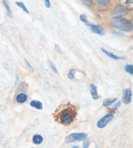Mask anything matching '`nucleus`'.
<instances>
[{"mask_svg":"<svg viewBox=\"0 0 133 148\" xmlns=\"http://www.w3.org/2000/svg\"><path fill=\"white\" fill-rule=\"evenodd\" d=\"M78 108L70 103L58 106L53 113L55 121L64 126H69L76 120Z\"/></svg>","mask_w":133,"mask_h":148,"instance_id":"1","label":"nucleus"},{"mask_svg":"<svg viewBox=\"0 0 133 148\" xmlns=\"http://www.w3.org/2000/svg\"><path fill=\"white\" fill-rule=\"evenodd\" d=\"M110 24L115 29L119 31L130 32L132 29V24L129 20L121 16H114L110 20Z\"/></svg>","mask_w":133,"mask_h":148,"instance_id":"2","label":"nucleus"},{"mask_svg":"<svg viewBox=\"0 0 133 148\" xmlns=\"http://www.w3.org/2000/svg\"><path fill=\"white\" fill-rule=\"evenodd\" d=\"M87 135L86 133H83V132H77V133H72L66 138H65V142L66 144H69V143L77 142V141H81V140L86 139Z\"/></svg>","mask_w":133,"mask_h":148,"instance_id":"3","label":"nucleus"},{"mask_svg":"<svg viewBox=\"0 0 133 148\" xmlns=\"http://www.w3.org/2000/svg\"><path fill=\"white\" fill-rule=\"evenodd\" d=\"M114 118V114H108L102 117L101 119H99L97 123V127L99 129H103L105 128L107 125H108L110 122H111Z\"/></svg>","mask_w":133,"mask_h":148,"instance_id":"4","label":"nucleus"},{"mask_svg":"<svg viewBox=\"0 0 133 148\" xmlns=\"http://www.w3.org/2000/svg\"><path fill=\"white\" fill-rule=\"evenodd\" d=\"M128 12V8L123 5H118L114 7L112 10V14H117V15H125Z\"/></svg>","mask_w":133,"mask_h":148,"instance_id":"5","label":"nucleus"},{"mask_svg":"<svg viewBox=\"0 0 133 148\" xmlns=\"http://www.w3.org/2000/svg\"><path fill=\"white\" fill-rule=\"evenodd\" d=\"M87 26L90 27L91 31L94 33V34H98L99 35H101V36H103V35H105V31L104 28L101 26V25H95L89 23V24L87 25Z\"/></svg>","mask_w":133,"mask_h":148,"instance_id":"6","label":"nucleus"},{"mask_svg":"<svg viewBox=\"0 0 133 148\" xmlns=\"http://www.w3.org/2000/svg\"><path fill=\"white\" fill-rule=\"evenodd\" d=\"M132 91L130 89L127 88L123 91V101L125 104H129L131 102Z\"/></svg>","mask_w":133,"mask_h":148,"instance_id":"7","label":"nucleus"},{"mask_svg":"<svg viewBox=\"0 0 133 148\" xmlns=\"http://www.w3.org/2000/svg\"><path fill=\"white\" fill-rule=\"evenodd\" d=\"M101 50L103 51L104 53H105V54L109 56V57L111 58L112 59H114V60H125V57H122V56H116L114 54V53H112L111 52H109L108 50H107L103 48H101Z\"/></svg>","mask_w":133,"mask_h":148,"instance_id":"8","label":"nucleus"},{"mask_svg":"<svg viewBox=\"0 0 133 148\" xmlns=\"http://www.w3.org/2000/svg\"><path fill=\"white\" fill-rule=\"evenodd\" d=\"M90 93L92 95V98L94 100H96L99 98V95L98 93V88L97 86L94 84H91L90 85Z\"/></svg>","mask_w":133,"mask_h":148,"instance_id":"9","label":"nucleus"},{"mask_svg":"<svg viewBox=\"0 0 133 148\" xmlns=\"http://www.w3.org/2000/svg\"><path fill=\"white\" fill-rule=\"evenodd\" d=\"M27 100V96L25 93H22L18 94L16 97V101L18 103L23 104L25 103Z\"/></svg>","mask_w":133,"mask_h":148,"instance_id":"10","label":"nucleus"},{"mask_svg":"<svg viewBox=\"0 0 133 148\" xmlns=\"http://www.w3.org/2000/svg\"><path fill=\"white\" fill-rule=\"evenodd\" d=\"M30 106L37 110H42L43 104L40 101L37 100H33L30 102Z\"/></svg>","mask_w":133,"mask_h":148,"instance_id":"11","label":"nucleus"},{"mask_svg":"<svg viewBox=\"0 0 133 148\" xmlns=\"http://www.w3.org/2000/svg\"><path fill=\"white\" fill-rule=\"evenodd\" d=\"M43 140V138L42 135L35 134L33 137V142L35 145H40L42 143Z\"/></svg>","mask_w":133,"mask_h":148,"instance_id":"12","label":"nucleus"},{"mask_svg":"<svg viewBox=\"0 0 133 148\" xmlns=\"http://www.w3.org/2000/svg\"><path fill=\"white\" fill-rule=\"evenodd\" d=\"M117 100H118V99L117 98H114L113 99H105V100L103 101V106L104 107H108L110 105H111V104L114 103L115 102H116Z\"/></svg>","mask_w":133,"mask_h":148,"instance_id":"13","label":"nucleus"},{"mask_svg":"<svg viewBox=\"0 0 133 148\" xmlns=\"http://www.w3.org/2000/svg\"><path fill=\"white\" fill-rule=\"evenodd\" d=\"M16 4L18 6L20 7V8H22L23 11H25V12H27V13H28V14L29 13V11H28V9H27V7H25V5H24V3H23L22 2H20V1H16Z\"/></svg>","mask_w":133,"mask_h":148,"instance_id":"14","label":"nucleus"},{"mask_svg":"<svg viewBox=\"0 0 133 148\" xmlns=\"http://www.w3.org/2000/svg\"><path fill=\"white\" fill-rule=\"evenodd\" d=\"M96 2L100 5L107 6L109 4L110 1L109 0H97V1H96Z\"/></svg>","mask_w":133,"mask_h":148,"instance_id":"15","label":"nucleus"},{"mask_svg":"<svg viewBox=\"0 0 133 148\" xmlns=\"http://www.w3.org/2000/svg\"><path fill=\"white\" fill-rule=\"evenodd\" d=\"M125 70L127 73H129L130 75H133L132 73V65H127L125 67Z\"/></svg>","mask_w":133,"mask_h":148,"instance_id":"16","label":"nucleus"},{"mask_svg":"<svg viewBox=\"0 0 133 148\" xmlns=\"http://www.w3.org/2000/svg\"><path fill=\"white\" fill-rule=\"evenodd\" d=\"M75 73H76L75 69H71L70 71V72H69L68 75V78L70 79H73L74 78H75Z\"/></svg>","mask_w":133,"mask_h":148,"instance_id":"17","label":"nucleus"},{"mask_svg":"<svg viewBox=\"0 0 133 148\" xmlns=\"http://www.w3.org/2000/svg\"><path fill=\"white\" fill-rule=\"evenodd\" d=\"M79 18H80V20H81L82 22H84V24H85L86 25H88L89 24V22H88V20H86V16H85L84 14H81L80 15V16H79Z\"/></svg>","mask_w":133,"mask_h":148,"instance_id":"18","label":"nucleus"},{"mask_svg":"<svg viewBox=\"0 0 133 148\" xmlns=\"http://www.w3.org/2000/svg\"><path fill=\"white\" fill-rule=\"evenodd\" d=\"M3 3L4 5L5 6L6 9H7V11H8V12L9 13V14L11 15V14H12V12H11V9H10V7H9V5L8 1H3Z\"/></svg>","mask_w":133,"mask_h":148,"instance_id":"19","label":"nucleus"},{"mask_svg":"<svg viewBox=\"0 0 133 148\" xmlns=\"http://www.w3.org/2000/svg\"><path fill=\"white\" fill-rule=\"evenodd\" d=\"M49 64H50V67H51V68L52 69H53V71H54L55 73H58V71H57V69L56 68V67H55V65H54V63H53L52 61H49Z\"/></svg>","mask_w":133,"mask_h":148,"instance_id":"20","label":"nucleus"},{"mask_svg":"<svg viewBox=\"0 0 133 148\" xmlns=\"http://www.w3.org/2000/svg\"><path fill=\"white\" fill-rule=\"evenodd\" d=\"M120 105H121V102L120 101H118L117 102V103H116V104H114V105L113 106V107H112V110H114V111H116V110L119 108V107L120 106Z\"/></svg>","mask_w":133,"mask_h":148,"instance_id":"21","label":"nucleus"},{"mask_svg":"<svg viewBox=\"0 0 133 148\" xmlns=\"http://www.w3.org/2000/svg\"><path fill=\"white\" fill-rule=\"evenodd\" d=\"M90 145V141L88 139H85L83 142V148H88Z\"/></svg>","mask_w":133,"mask_h":148,"instance_id":"22","label":"nucleus"},{"mask_svg":"<svg viewBox=\"0 0 133 148\" xmlns=\"http://www.w3.org/2000/svg\"><path fill=\"white\" fill-rule=\"evenodd\" d=\"M25 63H26V65H27V67H28V69H29L31 72V73L34 72V69L33 68L31 65L30 64V63H29V62H28L27 60H25Z\"/></svg>","mask_w":133,"mask_h":148,"instance_id":"23","label":"nucleus"},{"mask_svg":"<svg viewBox=\"0 0 133 148\" xmlns=\"http://www.w3.org/2000/svg\"><path fill=\"white\" fill-rule=\"evenodd\" d=\"M45 3V7H47V8H50L51 7V3L50 1H49V0H45V1H44Z\"/></svg>","mask_w":133,"mask_h":148,"instance_id":"24","label":"nucleus"},{"mask_svg":"<svg viewBox=\"0 0 133 148\" xmlns=\"http://www.w3.org/2000/svg\"><path fill=\"white\" fill-rule=\"evenodd\" d=\"M55 49H56V50H57V52H60V53L61 52V50L60 49V48H58V46H57V45H56V46H55Z\"/></svg>","mask_w":133,"mask_h":148,"instance_id":"25","label":"nucleus"},{"mask_svg":"<svg viewBox=\"0 0 133 148\" xmlns=\"http://www.w3.org/2000/svg\"><path fill=\"white\" fill-rule=\"evenodd\" d=\"M133 3L132 1H129V0H128V1H125V3H127V4H128V3Z\"/></svg>","mask_w":133,"mask_h":148,"instance_id":"26","label":"nucleus"},{"mask_svg":"<svg viewBox=\"0 0 133 148\" xmlns=\"http://www.w3.org/2000/svg\"><path fill=\"white\" fill-rule=\"evenodd\" d=\"M71 148H79V147L78 145H74V146H73Z\"/></svg>","mask_w":133,"mask_h":148,"instance_id":"27","label":"nucleus"}]
</instances>
